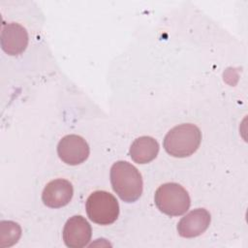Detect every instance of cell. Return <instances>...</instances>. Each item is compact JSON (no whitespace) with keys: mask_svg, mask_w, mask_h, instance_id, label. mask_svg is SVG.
Instances as JSON below:
<instances>
[{"mask_svg":"<svg viewBox=\"0 0 248 248\" xmlns=\"http://www.w3.org/2000/svg\"><path fill=\"white\" fill-rule=\"evenodd\" d=\"M113 191L125 202H134L142 193V178L138 169L126 161H117L110 168Z\"/></svg>","mask_w":248,"mask_h":248,"instance_id":"cell-1","label":"cell"},{"mask_svg":"<svg viewBox=\"0 0 248 248\" xmlns=\"http://www.w3.org/2000/svg\"><path fill=\"white\" fill-rule=\"evenodd\" d=\"M202 134L191 123H184L170 129L164 139V148L172 157L184 158L192 155L200 146Z\"/></svg>","mask_w":248,"mask_h":248,"instance_id":"cell-2","label":"cell"},{"mask_svg":"<svg viewBox=\"0 0 248 248\" xmlns=\"http://www.w3.org/2000/svg\"><path fill=\"white\" fill-rule=\"evenodd\" d=\"M154 201L158 209L168 216L182 215L191 204L188 192L174 182L161 185L155 192Z\"/></svg>","mask_w":248,"mask_h":248,"instance_id":"cell-3","label":"cell"},{"mask_svg":"<svg viewBox=\"0 0 248 248\" xmlns=\"http://www.w3.org/2000/svg\"><path fill=\"white\" fill-rule=\"evenodd\" d=\"M86 213L91 221L99 225H110L119 215V204L113 195L106 191H95L86 200Z\"/></svg>","mask_w":248,"mask_h":248,"instance_id":"cell-4","label":"cell"},{"mask_svg":"<svg viewBox=\"0 0 248 248\" xmlns=\"http://www.w3.org/2000/svg\"><path fill=\"white\" fill-rule=\"evenodd\" d=\"M57 153L64 163L77 166L88 158L89 146L80 136L67 135L60 140L57 145Z\"/></svg>","mask_w":248,"mask_h":248,"instance_id":"cell-5","label":"cell"},{"mask_svg":"<svg viewBox=\"0 0 248 248\" xmlns=\"http://www.w3.org/2000/svg\"><path fill=\"white\" fill-rule=\"evenodd\" d=\"M92 235L91 226L87 220L80 216L75 215L66 222L62 237L64 243L70 248H81L86 246Z\"/></svg>","mask_w":248,"mask_h":248,"instance_id":"cell-6","label":"cell"},{"mask_svg":"<svg viewBox=\"0 0 248 248\" xmlns=\"http://www.w3.org/2000/svg\"><path fill=\"white\" fill-rule=\"evenodd\" d=\"M2 49L9 55L15 56L22 53L28 45V33L18 23L11 22L3 25L0 37Z\"/></svg>","mask_w":248,"mask_h":248,"instance_id":"cell-7","label":"cell"},{"mask_svg":"<svg viewBox=\"0 0 248 248\" xmlns=\"http://www.w3.org/2000/svg\"><path fill=\"white\" fill-rule=\"evenodd\" d=\"M210 214L204 208H197L180 219L177 232L182 237H196L206 231L210 224Z\"/></svg>","mask_w":248,"mask_h":248,"instance_id":"cell-8","label":"cell"},{"mask_svg":"<svg viewBox=\"0 0 248 248\" xmlns=\"http://www.w3.org/2000/svg\"><path fill=\"white\" fill-rule=\"evenodd\" d=\"M73 194L74 189L70 181L58 178L46 184L42 194V200L46 206L59 208L70 202Z\"/></svg>","mask_w":248,"mask_h":248,"instance_id":"cell-9","label":"cell"},{"mask_svg":"<svg viewBox=\"0 0 248 248\" xmlns=\"http://www.w3.org/2000/svg\"><path fill=\"white\" fill-rule=\"evenodd\" d=\"M159 152L158 141L148 136H142L131 144L129 154L132 160L138 164H146L156 158Z\"/></svg>","mask_w":248,"mask_h":248,"instance_id":"cell-10","label":"cell"},{"mask_svg":"<svg viewBox=\"0 0 248 248\" xmlns=\"http://www.w3.org/2000/svg\"><path fill=\"white\" fill-rule=\"evenodd\" d=\"M21 236L20 226L13 221L0 222V247H10L16 244Z\"/></svg>","mask_w":248,"mask_h":248,"instance_id":"cell-11","label":"cell"}]
</instances>
